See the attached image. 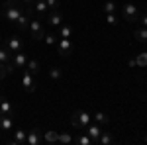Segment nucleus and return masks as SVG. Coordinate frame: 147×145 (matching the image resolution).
I'll use <instances>...</instances> for the list:
<instances>
[{"mask_svg": "<svg viewBox=\"0 0 147 145\" xmlns=\"http://www.w3.org/2000/svg\"><path fill=\"white\" fill-rule=\"evenodd\" d=\"M24 8H26V6H24L20 0H6L4 6H2V18L8 20V22H12V24H16L18 18L22 16Z\"/></svg>", "mask_w": 147, "mask_h": 145, "instance_id": "1", "label": "nucleus"}, {"mask_svg": "<svg viewBox=\"0 0 147 145\" xmlns=\"http://www.w3.org/2000/svg\"><path fill=\"white\" fill-rule=\"evenodd\" d=\"M90 122H92V116L84 110H77V112H73V116H71V125L75 129H86V125Z\"/></svg>", "mask_w": 147, "mask_h": 145, "instance_id": "2", "label": "nucleus"}, {"mask_svg": "<svg viewBox=\"0 0 147 145\" xmlns=\"http://www.w3.org/2000/svg\"><path fill=\"white\" fill-rule=\"evenodd\" d=\"M28 32H30V35H32V39H34V41H41V39H43V35H45L43 20H39V18L32 16L30 26H28Z\"/></svg>", "mask_w": 147, "mask_h": 145, "instance_id": "3", "label": "nucleus"}, {"mask_svg": "<svg viewBox=\"0 0 147 145\" xmlns=\"http://www.w3.org/2000/svg\"><path fill=\"white\" fill-rule=\"evenodd\" d=\"M139 10H137V6L136 4H131V2H125L124 6H122V18H124L125 22H137L139 20Z\"/></svg>", "mask_w": 147, "mask_h": 145, "instance_id": "4", "label": "nucleus"}, {"mask_svg": "<svg viewBox=\"0 0 147 145\" xmlns=\"http://www.w3.org/2000/svg\"><path fill=\"white\" fill-rule=\"evenodd\" d=\"M57 53L61 57H69L73 53V41L69 37H59L57 39Z\"/></svg>", "mask_w": 147, "mask_h": 145, "instance_id": "5", "label": "nucleus"}, {"mask_svg": "<svg viewBox=\"0 0 147 145\" xmlns=\"http://www.w3.org/2000/svg\"><path fill=\"white\" fill-rule=\"evenodd\" d=\"M6 47L10 49L12 53H20V51H24L22 37H18V35H10V37L6 39Z\"/></svg>", "mask_w": 147, "mask_h": 145, "instance_id": "6", "label": "nucleus"}, {"mask_svg": "<svg viewBox=\"0 0 147 145\" xmlns=\"http://www.w3.org/2000/svg\"><path fill=\"white\" fill-rule=\"evenodd\" d=\"M22 84H24V90H26L28 94L35 92V80H34V75H32L30 71H26V69H24V75H22Z\"/></svg>", "mask_w": 147, "mask_h": 145, "instance_id": "7", "label": "nucleus"}, {"mask_svg": "<svg viewBox=\"0 0 147 145\" xmlns=\"http://www.w3.org/2000/svg\"><path fill=\"white\" fill-rule=\"evenodd\" d=\"M47 24H49L51 28H59V26L63 24V14L59 10H49L47 12Z\"/></svg>", "mask_w": 147, "mask_h": 145, "instance_id": "8", "label": "nucleus"}, {"mask_svg": "<svg viewBox=\"0 0 147 145\" xmlns=\"http://www.w3.org/2000/svg\"><path fill=\"white\" fill-rule=\"evenodd\" d=\"M41 141H43V135H41L39 127H34L32 132H28V137H26V143L28 145H39Z\"/></svg>", "mask_w": 147, "mask_h": 145, "instance_id": "9", "label": "nucleus"}, {"mask_svg": "<svg viewBox=\"0 0 147 145\" xmlns=\"http://www.w3.org/2000/svg\"><path fill=\"white\" fill-rule=\"evenodd\" d=\"M28 59L30 57L26 55L24 51H20V53H14L12 55V65H14V69L18 71V69H26V65H28Z\"/></svg>", "mask_w": 147, "mask_h": 145, "instance_id": "10", "label": "nucleus"}, {"mask_svg": "<svg viewBox=\"0 0 147 145\" xmlns=\"http://www.w3.org/2000/svg\"><path fill=\"white\" fill-rule=\"evenodd\" d=\"M102 129H104V127H102V125H98V123L94 122V123H88V125H86V129H84V132H86V134L90 135V139L92 141H94V143H98V137H100V134H102Z\"/></svg>", "mask_w": 147, "mask_h": 145, "instance_id": "11", "label": "nucleus"}, {"mask_svg": "<svg viewBox=\"0 0 147 145\" xmlns=\"http://www.w3.org/2000/svg\"><path fill=\"white\" fill-rule=\"evenodd\" d=\"M30 20H32V14H30L28 10H24V12H22V16H20V18H18V22H16L18 30H20V32H28Z\"/></svg>", "mask_w": 147, "mask_h": 145, "instance_id": "12", "label": "nucleus"}, {"mask_svg": "<svg viewBox=\"0 0 147 145\" xmlns=\"http://www.w3.org/2000/svg\"><path fill=\"white\" fill-rule=\"evenodd\" d=\"M12 112H14V106L10 104V100L0 94V116H10Z\"/></svg>", "mask_w": 147, "mask_h": 145, "instance_id": "13", "label": "nucleus"}, {"mask_svg": "<svg viewBox=\"0 0 147 145\" xmlns=\"http://www.w3.org/2000/svg\"><path fill=\"white\" fill-rule=\"evenodd\" d=\"M14 129V118L10 116H0V132H12Z\"/></svg>", "mask_w": 147, "mask_h": 145, "instance_id": "14", "label": "nucleus"}, {"mask_svg": "<svg viewBox=\"0 0 147 145\" xmlns=\"http://www.w3.org/2000/svg\"><path fill=\"white\" fill-rule=\"evenodd\" d=\"M26 137H28V132H26V129H16V132H14L12 143L14 145H24L26 143Z\"/></svg>", "mask_w": 147, "mask_h": 145, "instance_id": "15", "label": "nucleus"}, {"mask_svg": "<svg viewBox=\"0 0 147 145\" xmlns=\"http://www.w3.org/2000/svg\"><path fill=\"white\" fill-rule=\"evenodd\" d=\"M92 120L98 123V125H102V127L110 123V118H108V116H106L104 112H94V114H92Z\"/></svg>", "mask_w": 147, "mask_h": 145, "instance_id": "16", "label": "nucleus"}, {"mask_svg": "<svg viewBox=\"0 0 147 145\" xmlns=\"http://www.w3.org/2000/svg\"><path fill=\"white\" fill-rule=\"evenodd\" d=\"M12 55H14V53H12L6 45H0V63H4V65H6V63H10Z\"/></svg>", "mask_w": 147, "mask_h": 145, "instance_id": "17", "label": "nucleus"}, {"mask_svg": "<svg viewBox=\"0 0 147 145\" xmlns=\"http://www.w3.org/2000/svg\"><path fill=\"white\" fill-rule=\"evenodd\" d=\"M26 71H30L32 75H37V73L41 71V65H39V61H37V59H28V65H26Z\"/></svg>", "mask_w": 147, "mask_h": 145, "instance_id": "18", "label": "nucleus"}, {"mask_svg": "<svg viewBox=\"0 0 147 145\" xmlns=\"http://www.w3.org/2000/svg\"><path fill=\"white\" fill-rule=\"evenodd\" d=\"M73 143H77V145H92L94 141L90 139V135H88L86 132H84V134H79V135H77Z\"/></svg>", "mask_w": 147, "mask_h": 145, "instance_id": "19", "label": "nucleus"}, {"mask_svg": "<svg viewBox=\"0 0 147 145\" xmlns=\"http://www.w3.org/2000/svg\"><path fill=\"white\" fill-rule=\"evenodd\" d=\"M134 37H136V41L139 43H147V28H139L134 32Z\"/></svg>", "mask_w": 147, "mask_h": 145, "instance_id": "20", "label": "nucleus"}, {"mask_svg": "<svg viewBox=\"0 0 147 145\" xmlns=\"http://www.w3.org/2000/svg\"><path fill=\"white\" fill-rule=\"evenodd\" d=\"M75 141V135H71L69 132H63V134H59V137H57V143H63V145H69Z\"/></svg>", "mask_w": 147, "mask_h": 145, "instance_id": "21", "label": "nucleus"}, {"mask_svg": "<svg viewBox=\"0 0 147 145\" xmlns=\"http://www.w3.org/2000/svg\"><path fill=\"white\" fill-rule=\"evenodd\" d=\"M112 141H114L112 134H110V132H104V129H102L100 137H98V145H110Z\"/></svg>", "mask_w": 147, "mask_h": 145, "instance_id": "22", "label": "nucleus"}, {"mask_svg": "<svg viewBox=\"0 0 147 145\" xmlns=\"http://www.w3.org/2000/svg\"><path fill=\"white\" fill-rule=\"evenodd\" d=\"M71 35H73V28L69 24H61L59 26V37H69L71 39Z\"/></svg>", "mask_w": 147, "mask_h": 145, "instance_id": "23", "label": "nucleus"}, {"mask_svg": "<svg viewBox=\"0 0 147 145\" xmlns=\"http://www.w3.org/2000/svg\"><path fill=\"white\" fill-rule=\"evenodd\" d=\"M49 77H51V80H61V78H63V69L61 67H51L49 69Z\"/></svg>", "mask_w": 147, "mask_h": 145, "instance_id": "24", "label": "nucleus"}, {"mask_svg": "<svg viewBox=\"0 0 147 145\" xmlns=\"http://www.w3.org/2000/svg\"><path fill=\"white\" fill-rule=\"evenodd\" d=\"M57 137H59V132H45L43 134V141L45 143H57Z\"/></svg>", "mask_w": 147, "mask_h": 145, "instance_id": "25", "label": "nucleus"}, {"mask_svg": "<svg viewBox=\"0 0 147 145\" xmlns=\"http://www.w3.org/2000/svg\"><path fill=\"white\" fill-rule=\"evenodd\" d=\"M57 37L53 32H45V35H43V41H45V45H57Z\"/></svg>", "mask_w": 147, "mask_h": 145, "instance_id": "26", "label": "nucleus"}, {"mask_svg": "<svg viewBox=\"0 0 147 145\" xmlns=\"http://www.w3.org/2000/svg\"><path fill=\"white\" fill-rule=\"evenodd\" d=\"M102 10H104V14H116V2H112V0L104 2Z\"/></svg>", "mask_w": 147, "mask_h": 145, "instance_id": "27", "label": "nucleus"}, {"mask_svg": "<svg viewBox=\"0 0 147 145\" xmlns=\"http://www.w3.org/2000/svg\"><path fill=\"white\" fill-rule=\"evenodd\" d=\"M136 63H137V67H147V53H139L136 57Z\"/></svg>", "mask_w": 147, "mask_h": 145, "instance_id": "28", "label": "nucleus"}, {"mask_svg": "<svg viewBox=\"0 0 147 145\" xmlns=\"http://www.w3.org/2000/svg\"><path fill=\"white\" fill-rule=\"evenodd\" d=\"M106 22L110 24V26H118L120 20H118V16H116V14H106Z\"/></svg>", "mask_w": 147, "mask_h": 145, "instance_id": "29", "label": "nucleus"}, {"mask_svg": "<svg viewBox=\"0 0 147 145\" xmlns=\"http://www.w3.org/2000/svg\"><path fill=\"white\" fill-rule=\"evenodd\" d=\"M47 2V8H49V10H59V2H61V0H45Z\"/></svg>", "mask_w": 147, "mask_h": 145, "instance_id": "30", "label": "nucleus"}, {"mask_svg": "<svg viewBox=\"0 0 147 145\" xmlns=\"http://www.w3.org/2000/svg\"><path fill=\"white\" fill-rule=\"evenodd\" d=\"M6 75H8V71H6V65H4V63H0V80L6 77Z\"/></svg>", "mask_w": 147, "mask_h": 145, "instance_id": "31", "label": "nucleus"}, {"mask_svg": "<svg viewBox=\"0 0 147 145\" xmlns=\"http://www.w3.org/2000/svg\"><path fill=\"white\" fill-rule=\"evenodd\" d=\"M139 20H141V26H143V28H147V14L139 16Z\"/></svg>", "mask_w": 147, "mask_h": 145, "instance_id": "32", "label": "nucleus"}, {"mask_svg": "<svg viewBox=\"0 0 147 145\" xmlns=\"http://www.w3.org/2000/svg\"><path fill=\"white\" fill-rule=\"evenodd\" d=\"M20 2H22L24 6H26V8H28V6H32V4H34V0H20Z\"/></svg>", "mask_w": 147, "mask_h": 145, "instance_id": "33", "label": "nucleus"}, {"mask_svg": "<svg viewBox=\"0 0 147 145\" xmlns=\"http://www.w3.org/2000/svg\"><path fill=\"white\" fill-rule=\"evenodd\" d=\"M127 65H129V67H137V63H136V59H129V61H127Z\"/></svg>", "mask_w": 147, "mask_h": 145, "instance_id": "34", "label": "nucleus"}, {"mask_svg": "<svg viewBox=\"0 0 147 145\" xmlns=\"http://www.w3.org/2000/svg\"><path fill=\"white\" fill-rule=\"evenodd\" d=\"M143 143H147V137H143Z\"/></svg>", "mask_w": 147, "mask_h": 145, "instance_id": "35", "label": "nucleus"}, {"mask_svg": "<svg viewBox=\"0 0 147 145\" xmlns=\"http://www.w3.org/2000/svg\"><path fill=\"white\" fill-rule=\"evenodd\" d=\"M0 43H2V34H0Z\"/></svg>", "mask_w": 147, "mask_h": 145, "instance_id": "36", "label": "nucleus"}, {"mask_svg": "<svg viewBox=\"0 0 147 145\" xmlns=\"http://www.w3.org/2000/svg\"><path fill=\"white\" fill-rule=\"evenodd\" d=\"M0 18H2V12H0Z\"/></svg>", "mask_w": 147, "mask_h": 145, "instance_id": "37", "label": "nucleus"}]
</instances>
